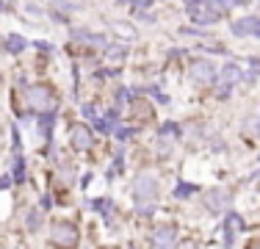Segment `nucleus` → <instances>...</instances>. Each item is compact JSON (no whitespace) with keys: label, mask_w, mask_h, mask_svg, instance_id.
<instances>
[{"label":"nucleus","mask_w":260,"mask_h":249,"mask_svg":"<svg viewBox=\"0 0 260 249\" xmlns=\"http://www.w3.org/2000/svg\"><path fill=\"white\" fill-rule=\"evenodd\" d=\"M50 238H53L55 246L72 249V246H78V227L70 222H55L53 230H50Z\"/></svg>","instance_id":"obj_1"},{"label":"nucleus","mask_w":260,"mask_h":249,"mask_svg":"<svg viewBox=\"0 0 260 249\" xmlns=\"http://www.w3.org/2000/svg\"><path fill=\"white\" fill-rule=\"evenodd\" d=\"M227 6L224 3H188V11L191 17H194L197 22H216L221 17V11H224Z\"/></svg>","instance_id":"obj_2"},{"label":"nucleus","mask_w":260,"mask_h":249,"mask_svg":"<svg viewBox=\"0 0 260 249\" xmlns=\"http://www.w3.org/2000/svg\"><path fill=\"white\" fill-rule=\"evenodd\" d=\"M158 194V180L155 177H150V174H139V177L133 180V197H136V202L139 205H144V199H155Z\"/></svg>","instance_id":"obj_3"},{"label":"nucleus","mask_w":260,"mask_h":249,"mask_svg":"<svg viewBox=\"0 0 260 249\" xmlns=\"http://www.w3.org/2000/svg\"><path fill=\"white\" fill-rule=\"evenodd\" d=\"M202 202H205V208L210 213H224V210L230 208V194H227L224 189H210L202 194Z\"/></svg>","instance_id":"obj_4"},{"label":"nucleus","mask_w":260,"mask_h":249,"mask_svg":"<svg viewBox=\"0 0 260 249\" xmlns=\"http://www.w3.org/2000/svg\"><path fill=\"white\" fill-rule=\"evenodd\" d=\"M28 103L34 105L36 111H50L55 105V97L47 86H30L28 89Z\"/></svg>","instance_id":"obj_5"},{"label":"nucleus","mask_w":260,"mask_h":249,"mask_svg":"<svg viewBox=\"0 0 260 249\" xmlns=\"http://www.w3.org/2000/svg\"><path fill=\"white\" fill-rule=\"evenodd\" d=\"M152 244L158 249H169L175 244V227L172 224H160V227L152 230Z\"/></svg>","instance_id":"obj_6"},{"label":"nucleus","mask_w":260,"mask_h":249,"mask_svg":"<svg viewBox=\"0 0 260 249\" xmlns=\"http://www.w3.org/2000/svg\"><path fill=\"white\" fill-rule=\"evenodd\" d=\"M70 144L75 147V149H80V152L91 147V133H89V128H86V124H75V128H72Z\"/></svg>","instance_id":"obj_7"},{"label":"nucleus","mask_w":260,"mask_h":249,"mask_svg":"<svg viewBox=\"0 0 260 249\" xmlns=\"http://www.w3.org/2000/svg\"><path fill=\"white\" fill-rule=\"evenodd\" d=\"M233 34H238V36L255 34V36H260V20H255V17H246V20L233 22Z\"/></svg>","instance_id":"obj_8"},{"label":"nucleus","mask_w":260,"mask_h":249,"mask_svg":"<svg viewBox=\"0 0 260 249\" xmlns=\"http://www.w3.org/2000/svg\"><path fill=\"white\" fill-rule=\"evenodd\" d=\"M130 119H136V122H150V119H152V103L136 100V103L130 105Z\"/></svg>","instance_id":"obj_9"},{"label":"nucleus","mask_w":260,"mask_h":249,"mask_svg":"<svg viewBox=\"0 0 260 249\" xmlns=\"http://www.w3.org/2000/svg\"><path fill=\"white\" fill-rule=\"evenodd\" d=\"M191 78L200 80V83H210V80L216 78V70L208 64V61H197V64L191 67Z\"/></svg>","instance_id":"obj_10"},{"label":"nucleus","mask_w":260,"mask_h":249,"mask_svg":"<svg viewBox=\"0 0 260 249\" xmlns=\"http://www.w3.org/2000/svg\"><path fill=\"white\" fill-rule=\"evenodd\" d=\"M219 80H221V83L230 86V83H235V80H241V70H238V67H233V64H227L224 70H221Z\"/></svg>","instance_id":"obj_11"},{"label":"nucleus","mask_w":260,"mask_h":249,"mask_svg":"<svg viewBox=\"0 0 260 249\" xmlns=\"http://www.w3.org/2000/svg\"><path fill=\"white\" fill-rule=\"evenodd\" d=\"M125 55V47H108V58L111 61H119Z\"/></svg>","instance_id":"obj_12"},{"label":"nucleus","mask_w":260,"mask_h":249,"mask_svg":"<svg viewBox=\"0 0 260 249\" xmlns=\"http://www.w3.org/2000/svg\"><path fill=\"white\" fill-rule=\"evenodd\" d=\"M6 45H9V50H14V53H17V50H22V47H25V42H22V39H17V36H11V39L6 42Z\"/></svg>","instance_id":"obj_13"},{"label":"nucleus","mask_w":260,"mask_h":249,"mask_svg":"<svg viewBox=\"0 0 260 249\" xmlns=\"http://www.w3.org/2000/svg\"><path fill=\"white\" fill-rule=\"evenodd\" d=\"M177 249H197V244H194V241H183V244L177 246Z\"/></svg>","instance_id":"obj_14"}]
</instances>
